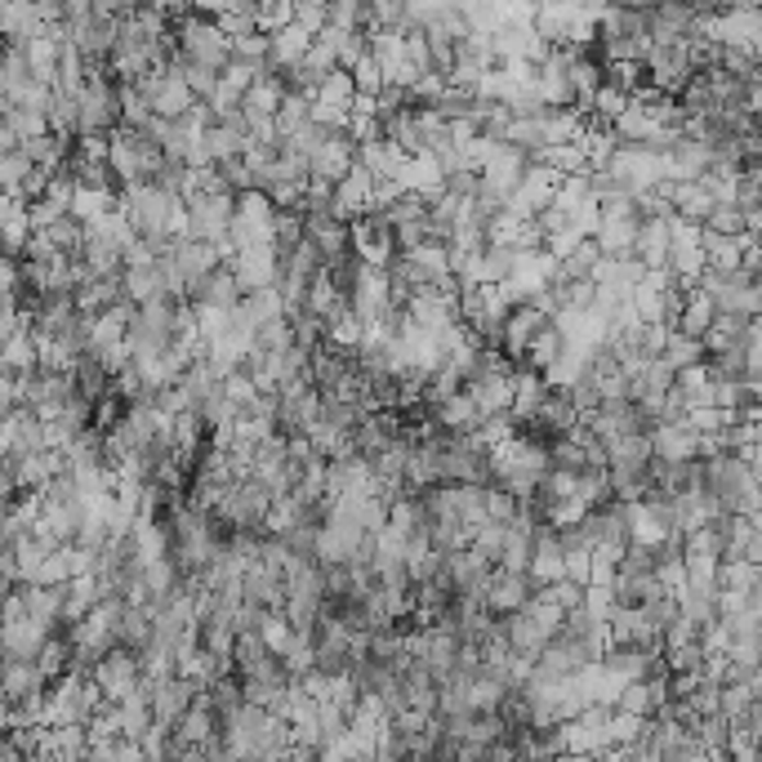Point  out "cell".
<instances>
[{"label":"cell","instance_id":"3957f363","mask_svg":"<svg viewBox=\"0 0 762 762\" xmlns=\"http://www.w3.org/2000/svg\"><path fill=\"white\" fill-rule=\"evenodd\" d=\"M90 678H94V686H99V696H103V701H121V696H129V691L138 686V678H144V669H138V651L125 647V642L107 647V651L90 664Z\"/></svg>","mask_w":762,"mask_h":762},{"label":"cell","instance_id":"30bf717a","mask_svg":"<svg viewBox=\"0 0 762 762\" xmlns=\"http://www.w3.org/2000/svg\"><path fill=\"white\" fill-rule=\"evenodd\" d=\"M433 424H437L442 433H473V429L481 424V410H477V401L468 397V388H459V393L433 401Z\"/></svg>","mask_w":762,"mask_h":762},{"label":"cell","instance_id":"4fadbf2b","mask_svg":"<svg viewBox=\"0 0 762 762\" xmlns=\"http://www.w3.org/2000/svg\"><path fill=\"white\" fill-rule=\"evenodd\" d=\"M567 349V334H562V326L558 321H539V330L531 334V343H526V353H522V362L518 366H531V371H544L553 357H558Z\"/></svg>","mask_w":762,"mask_h":762},{"label":"cell","instance_id":"ba28073f","mask_svg":"<svg viewBox=\"0 0 762 762\" xmlns=\"http://www.w3.org/2000/svg\"><path fill=\"white\" fill-rule=\"evenodd\" d=\"M187 304H211V308H237V299H241V286H237V276H232V268L228 263H219V268H211L205 276H196V282L187 286V295H183Z\"/></svg>","mask_w":762,"mask_h":762},{"label":"cell","instance_id":"6da1fadb","mask_svg":"<svg viewBox=\"0 0 762 762\" xmlns=\"http://www.w3.org/2000/svg\"><path fill=\"white\" fill-rule=\"evenodd\" d=\"M116 205H121V215L129 219V228L138 237H170V215L183 205L179 192L144 179V183H125L116 192Z\"/></svg>","mask_w":762,"mask_h":762},{"label":"cell","instance_id":"9c48e42d","mask_svg":"<svg viewBox=\"0 0 762 762\" xmlns=\"http://www.w3.org/2000/svg\"><path fill=\"white\" fill-rule=\"evenodd\" d=\"M371 192H375V174L366 170V166H349V174H343L339 183H334V219H343L349 224L353 215H362V211H371Z\"/></svg>","mask_w":762,"mask_h":762},{"label":"cell","instance_id":"f1b7e54d","mask_svg":"<svg viewBox=\"0 0 762 762\" xmlns=\"http://www.w3.org/2000/svg\"><path fill=\"white\" fill-rule=\"evenodd\" d=\"M539 593H544V598H548L553 606H562V611H571V606H580V598H584V584H576V580H567V576H562V580H553V584H544Z\"/></svg>","mask_w":762,"mask_h":762},{"label":"cell","instance_id":"ac0fdd59","mask_svg":"<svg viewBox=\"0 0 762 762\" xmlns=\"http://www.w3.org/2000/svg\"><path fill=\"white\" fill-rule=\"evenodd\" d=\"M714 317H718V308H714V299L696 286L686 299H682V312H678V326L673 330H682V334H691V339H701L709 326H714Z\"/></svg>","mask_w":762,"mask_h":762},{"label":"cell","instance_id":"7a4b0ae2","mask_svg":"<svg viewBox=\"0 0 762 762\" xmlns=\"http://www.w3.org/2000/svg\"><path fill=\"white\" fill-rule=\"evenodd\" d=\"M232 201H237V192H192V196H183V205H187V237L228 241Z\"/></svg>","mask_w":762,"mask_h":762},{"label":"cell","instance_id":"cb8c5ba5","mask_svg":"<svg viewBox=\"0 0 762 762\" xmlns=\"http://www.w3.org/2000/svg\"><path fill=\"white\" fill-rule=\"evenodd\" d=\"M598 259H602L598 241H593V237H584V241H580L571 254H562V259H558V276H571V282H576V276H589Z\"/></svg>","mask_w":762,"mask_h":762},{"label":"cell","instance_id":"f546056e","mask_svg":"<svg viewBox=\"0 0 762 762\" xmlns=\"http://www.w3.org/2000/svg\"><path fill=\"white\" fill-rule=\"evenodd\" d=\"M580 241H584V232H576V228L567 224V228H558V232H548V237H544V250H548L553 259H562V254H571Z\"/></svg>","mask_w":762,"mask_h":762},{"label":"cell","instance_id":"277c9868","mask_svg":"<svg viewBox=\"0 0 762 762\" xmlns=\"http://www.w3.org/2000/svg\"><path fill=\"white\" fill-rule=\"evenodd\" d=\"M349 246L357 254V263H371V268H384L397 246H393V224L384 219V211H362L349 219Z\"/></svg>","mask_w":762,"mask_h":762},{"label":"cell","instance_id":"5b68a950","mask_svg":"<svg viewBox=\"0 0 762 762\" xmlns=\"http://www.w3.org/2000/svg\"><path fill=\"white\" fill-rule=\"evenodd\" d=\"M232 276H237V286L241 295L246 291H259V286H276V272H282V263H276V250L272 241H259V246H237L232 259H228Z\"/></svg>","mask_w":762,"mask_h":762},{"label":"cell","instance_id":"2e32d148","mask_svg":"<svg viewBox=\"0 0 762 762\" xmlns=\"http://www.w3.org/2000/svg\"><path fill=\"white\" fill-rule=\"evenodd\" d=\"M634 254L647 268H664V254H669V219H638Z\"/></svg>","mask_w":762,"mask_h":762},{"label":"cell","instance_id":"484cf974","mask_svg":"<svg viewBox=\"0 0 762 762\" xmlns=\"http://www.w3.org/2000/svg\"><path fill=\"white\" fill-rule=\"evenodd\" d=\"M215 23H219L228 36H246V32H254V0H228V10H219Z\"/></svg>","mask_w":762,"mask_h":762},{"label":"cell","instance_id":"83f0119b","mask_svg":"<svg viewBox=\"0 0 762 762\" xmlns=\"http://www.w3.org/2000/svg\"><path fill=\"white\" fill-rule=\"evenodd\" d=\"M567 397H571V406H576V414H580V420H584V414H593L598 406H602V393H598V384L580 371V379L567 388Z\"/></svg>","mask_w":762,"mask_h":762},{"label":"cell","instance_id":"e0dca14e","mask_svg":"<svg viewBox=\"0 0 762 762\" xmlns=\"http://www.w3.org/2000/svg\"><path fill=\"white\" fill-rule=\"evenodd\" d=\"M602 451H606V468H642L651 459V437L647 433H625V437L602 442Z\"/></svg>","mask_w":762,"mask_h":762},{"label":"cell","instance_id":"52a82bcc","mask_svg":"<svg viewBox=\"0 0 762 762\" xmlns=\"http://www.w3.org/2000/svg\"><path fill=\"white\" fill-rule=\"evenodd\" d=\"M531 593H535V584L526 580V571H504V567H496L491 580H487V589H481V606H487L491 615H509V611H518Z\"/></svg>","mask_w":762,"mask_h":762},{"label":"cell","instance_id":"8992f818","mask_svg":"<svg viewBox=\"0 0 762 762\" xmlns=\"http://www.w3.org/2000/svg\"><path fill=\"white\" fill-rule=\"evenodd\" d=\"M357 161V144L343 129H330L321 144L308 152V179H321V183H339L349 174V166Z\"/></svg>","mask_w":762,"mask_h":762},{"label":"cell","instance_id":"7c38bea8","mask_svg":"<svg viewBox=\"0 0 762 762\" xmlns=\"http://www.w3.org/2000/svg\"><path fill=\"white\" fill-rule=\"evenodd\" d=\"M246 152V134L241 129H232V125H224V121H211L201 129V157H205V166H219V161H232V157H241Z\"/></svg>","mask_w":762,"mask_h":762},{"label":"cell","instance_id":"7402d4cb","mask_svg":"<svg viewBox=\"0 0 762 762\" xmlns=\"http://www.w3.org/2000/svg\"><path fill=\"white\" fill-rule=\"evenodd\" d=\"M660 357H664L673 371L696 366V362H705V343H701V339H691V334H682V330H669V334H664Z\"/></svg>","mask_w":762,"mask_h":762},{"label":"cell","instance_id":"9a60e30c","mask_svg":"<svg viewBox=\"0 0 762 762\" xmlns=\"http://www.w3.org/2000/svg\"><path fill=\"white\" fill-rule=\"evenodd\" d=\"M304 308L312 312V317H321V321H330V317H339V312H349V295H343L326 272H317L312 282H308V295H304Z\"/></svg>","mask_w":762,"mask_h":762},{"label":"cell","instance_id":"d6986e66","mask_svg":"<svg viewBox=\"0 0 762 762\" xmlns=\"http://www.w3.org/2000/svg\"><path fill=\"white\" fill-rule=\"evenodd\" d=\"M282 99H286V90H282V81H276V72H254V81L241 94V107L259 112V116H272Z\"/></svg>","mask_w":762,"mask_h":762},{"label":"cell","instance_id":"1f68e13d","mask_svg":"<svg viewBox=\"0 0 762 762\" xmlns=\"http://www.w3.org/2000/svg\"><path fill=\"white\" fill-rule=\"evenodd\" d=\"M762 0H718V10H758Z\"/></svg>","mask_w":762,"mask_h":762},{"label":"cell","instance_id":"4dcf8cb0","mask_svg":"<svg viewBox=\"0 0 762 762\" xmlns=\"http://www.w3.org/2000/svg\"><path fill=\"white\" fill-rule=\"evenodd\" d=\"M442 187H446L451 196H473V192H477V170H473V166H459V170L442 174Z\"/></svg>","mask_w":762,"mask_h":762},{"label":"cell","instance_id":"44dd1931","mask_svg":"<svg viewBox=\"0 0 762 762\" xmlns=\"http://www.w3.org/2000/svg\"><path fill=\"white\" fill-rule=\"evenodd\" d=\"M362 334H366V326H362L353 312H339V317H330V321H326L321 343H330V349H339V353H357Z\"/></svg>","mask_w":762,"mask_h":762},{"label":"cell","instance_id":"d4e9b609","mask_svg":"<svg viewBox=\"0 0 762 762\" xmlns=\"http://www.w3.org/2000/svg\"><path fill=\"white\" fill-rule=\"evenodd\" d=\"M295 19V0H254V27L259 32H276Z\"/></svg>","mask_w":762,"mask_h":762},{"label":"cell","instance_id":"ffe728a7","mask_svg":"<svg viewBox=\"0 0 762 762\" xmlns=\"http://www.w3.org/2000/svg\"><path fill=\"white\" fill-rule=\"evenodd\" d=\"M531 161H544L548 170H558V174H584V170H589V157H584L580 144H548V148H539Z\"/></svg>","mask_w":762,"mask_h":762},{"label":"cell","instance_id":"8fae6325","mask_svg":"<svg viewBox=\"0 0 762 762\" xmlns=\"http://www.w3.org/2000/svg\"><path fill=\"white\" fill-rule=\"evenodd\" d=\"M308 45H312V32H304L295 19H291L286 27L268 32V72H282V67L299 62V58L308 54Z\"/></svg>","mask_w":762,"mask_h":762},{"label":"cell","instance_id":"4316f807","mask_svg":"<svg viewBox=\"0 0 762 762\" xmlns=\"http://www.w3.org/2000/svg\"><path fill=\"white\" fill-rule=\"evenodd\" d=\"M349 77H353V86H357V94H379V86H384V67H379V58L366 49L353 67H349Z\"/></svg>","mask_w":762,"mask_h":762},{"label":"cell","instance_id":"5bb4252c","mask_svg":"<svg viewBox=\"0 0 762 762\" xmlns=\"http://www.w3.org/2000/svg\"><path fill=\"white\" fill-rule=\"evenodd\" d=\"M357 166H366L375 179H397L406 166V152L388 138H371V144H357Z\"/></svg>","mask_w":762,"mask_h":762},{"label":"cell","instance_id":"603a6c76","mask_svg":"<svg viewBox=\"0 0 762 762\" xmlns=\"http://www.w3.org/2000/svg\"><path fill=\"white\" fill-rule=\"evenodd\" d=\"M232 62L250 67V72H268V32H246V36H232Z\"/></svg>","mask_w":762,"mask_h":762}]
</instances>
